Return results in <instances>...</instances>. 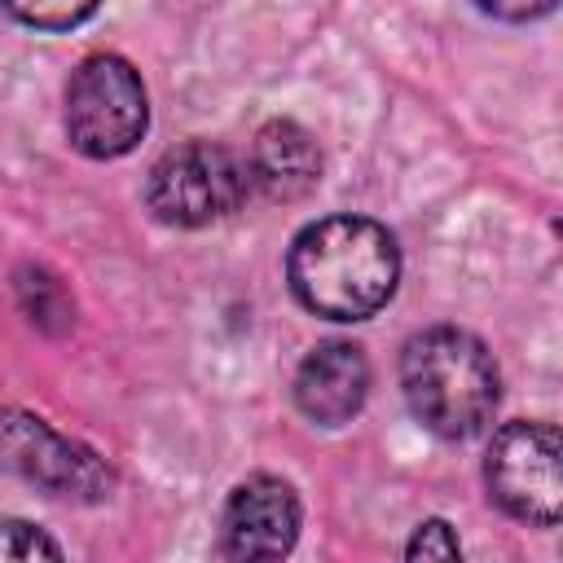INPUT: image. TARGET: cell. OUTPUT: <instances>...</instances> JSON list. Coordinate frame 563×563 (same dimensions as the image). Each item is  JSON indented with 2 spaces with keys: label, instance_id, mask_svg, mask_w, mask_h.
I'll return each mask as SVG.
<instances>
[{
  "label": "cell",
  "instance_id": "cell-9",
  "mask_svg": "<svg viewBox=\"0 0 563 563\" xmlns=\"http://www.w3.org/2000/svg\"><path fill=\"white\" fill-rule=\"evenodd\" d=\"M251 185L273 202H299L321 185V150L295 119H273L251 141Z\"/></svg>",
  "mask_w": 563,
  "mask_h": 563
},
{
  "label": "cell",
  "instance_id": "cell-13",
  "mask_svg": "<svg viewBox=\"0 0 563 563\" xmlns=\"http://www.w3.org/2000/svg\"><path fill=\"white\" fill-rule=\"evenodd\" d=\"M405 554L409 559H457L462 554V541L453 537V528L444 519H427V523H418V532L405 545Z\"/></svg>",
  "mask_w": 563,
  "mask_h": 563
},
{
  "label": "cell",
  "instance_id": "cell-8",
  "mask_svg": "<svg viewBox=\"0 0 563 563\" xmlns=\"http://www.w3.org/2000/svg\"><path fill=\"white\" fill-rule=\"evenodd\" d=\"M369 396V361L356 343H317L295 369V405L317 427H343Z\"/></svg>",
  "mask_w": 563,
  "mask_h": 563
},
{
  "label": "cell",
  "instance_id": "cell-14",
  "mask_svg": "<svg viewBox=\"0 0 563 563\" xmlns=\"http://www.w3.org/2000/svg\"><path fill=\"white\" fill-rule=\"evenodd\" d=\"M475 4L501 22H532V18H545L559 0H475Z\"/></svg>",
  "mask_w": 563,
  "mask_h": 563
},
{
  "label": "cell",
  "instance_id": "cell-6",
  "mask_svg": "<svg viewBox=\"0 0 563 563\" xmlns=\"http://www.w3.org/2000/svg\"><path fill=\"white\" fill-rule=\"evenodd\" d=\"M0 466L26 484H40L48 497L106 501L114 488V475L92 449L57 435L44 418L22 409H0Z\"/></svg>",
  "mask_w": 563,
  "mask_h": 563
},
{
  "label": "cell",
  "instance_id": "cell-1",
  "mask_svg": "<svg viewBox=\"0 0 563 563\" xmlns=\"http://www.w3.org/2000/svg\"><path fill=\"white\" fill-rule=\"evenodd\" d=\"M286 277L308 312L330 321H365L391 299L400 251L378 220L325 216L290 242Z\"/></svg>",
  "mask_w": 563,
  "mask_h": 563
},
{
  "label": "cell",
  "instance_id": "cell-12",
  "mask_svg": "<svg viewBox=\"0 0 563 563\" xmlns=\"http://www.w3.org/2000/svg\"><path fill=\"white\" fill-rule=\"evenodd\" d=\"M0 559H13V563L62 559V545L48 532H40L35 523H26V519H0Z\"/></svg>",
  "mask_w": 563,
  "mask_h": 563
},
{
  "label": "cell",
  "instance_id": "cell-7",
  "mask_svg": "<svg viewBox=\"0 0 563 563\" xmlns=\"http://www.w3.org/2000/svg\"><path fill=\"white\" fill-rule=\"evenodd\" d=\"M299 537V497L277 475L242 479L220 515V545L229 559H282Z\"/></svg>",
  "mask_w": 563,
  "mask_h": 563
},
{
  "label": "cell",
  "instance_id": "cell-4",
  "mask_svg": "<svg viewBox=\"0 0 563 563\" xmlns=\"http://www.w3.org/2000/svg\"><path fill=\"white\" fill-rule=\"evenodd\" d=\"M145 123H150V101L141 75L114 53L84 57L66 84L70 145L88 158H119L145 136Z\"/></svg>",
  "mask_w": 563,
  "mask_h": 563
},
{
  "label": "cell",
  "instance_id": "cell-3",
  "mask_svg": "<svg viewBox=\"0 0 563 563\" xmlns=\"http://www.w3.org/2000/svg\"><path fill=\"white\" fill-rule=\"evenodd\" d=\"M251 194V167L224 145L189 141L167 150L145 180V207L172 229H202L233 216Z\"/></svg>",
  "mask_w": 563,
  "mask_h": 563
},
{
  "label": "cell",
  "instance_id": "cell-2",
  "mask_svg": "<svg viewBox=\"0 0 563 563\" xmlns=\"http://www.w3.org/2000/svg\"><path fill=\"white\" fill-rule=\"evenodd\" d=\"M400 387L409 413L440 440H471L497 409V365L488 347L457 330L435 325L405 343L400 352Z\"/></svg>",
  "mask_w": 563,
  "mask_h": 563
},
{
  "label": "cell",
  "instance_id": "cell-11",
  "mask_svg": "<svg viewBox=\"0 0 563 563\" xmlns=\"http://www.w3.org/2000/svg\"><path fill=\"white\" fill-rule=\"evenodd\" d=\"M101 0H4V9L35 31H70L97 13Z\"/></svg>",
  "mask_w": 563,
  "mask_h": 563
},
{
  "label": "cell",
  "instance_id": "cell-5",
  "mask_svg": "<svg viewBox=\"0 0 563 563\" xmlns=\"http://www.w3.org/2000/svg\"><path fill=\"white\" fill-rule=\"evenodd\" d=\"M559 431L554 422H506L484 462L488 493L501 510L523 523L554 528L563 515V471H559Z\"/></svg>",
  "mask_w": 563,
  "mask_h": 563
},
{
  "label": "cell",
  "instance_id": "cell-10",
  "mask_svg": "<svg viewBox=\"0 0 563 563\" xmlns=\"http://www.w3.org/2000/svg\"><path fill=\"white\" fill-rule=\"evenodd\" d=\"M18 303H22V312H26L40 330H48V334L70 330V321H75V303L66 299L62 282H57L53 273L35 268V264H22V268H18Z\"/></svg>",
  "mask_w": 563,
  "mask_h": 563
}]
</instances>
